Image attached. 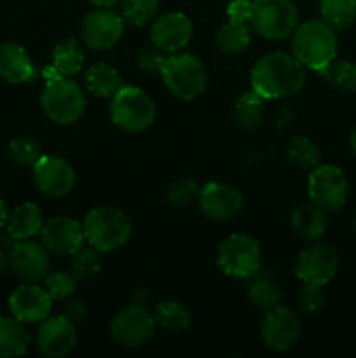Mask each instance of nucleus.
<instances>
[{"label":"nucleus","instance_id":"obj_26","mask_svg":"<svg viewBox=\"0 0 356 358\" xmlns=\"http://www.w3.org/2000/svg\"><path fill=\"white\" fill-rule=\"evenodd\" d=\"M265 100L253 90L237 96L232 108V119L244 131H255L264 122Z\"/></svg>","mask_w":356,"mask_h":358},{"label":"nucleus","instance_id":"obj_11","mask_svg":"<svg viewBox=\"0 0 356 358\" xmlns=\"http://www.w3.org/2000/svg\"><path fill=\"white\" fill-rule=\"evenodd\" d=\"M124 23L121 14L110 7H96L86 14L80 24V41L91 51H108L124 35Z\"/></svg>","mask_w":356,"mask_h":358},{"label":"nucleus","instance_id":"obj_32","mask_svg":"<svg viewBox=\"0 0 356 358\" xmlns=\"http://www.w3.org/2000/svg\"><path fill=\"white\" fill-rule=\"evenodd\" d=\"M286 159L292 166L300 168V170H313L320 164V147L309 136H293L286 149Z\"/></svg>","mask_w":356,"mask_h":358},{"label":"nucleus","instance_id":"obj_10","mask_svg":"<svg viewBox=\"0 0 356 358\" xmlns=\"http://www.w3.org/2000/svg\"><path fill=\"white\" fill-rule=\"evenodd\" d=\"M156 318L142 304H131L112 318L108 332L115 345L121 348H140L147 345L156 334Z\"/></svg>","mask_w":356,"mask_h":358},{"label":"nucleus","instance_id":"obj_22","mask_svg":"<svg viewBox=\"0 0 356 358\" xmlns=\"http://www.w3.org/2000/svg\"><path fill=\"white\" fill-rule=\"evenodd\" d=\"M290 229L299 236L300 240L318 241L325 233H327V217L325 212L318 206L299 205L290 212L288 217Z\"/></svg>","mask_w":356,"mask_h":358},{"label":"nucleus","instance_id":"obj_23","mask_svg":"<svg viewBox=\"0 0 356 358\" xmlns=\"http://www.w3.org/2000/svg\"><path fill=\"white\" fill-rule=\"evenodd\" d=\"M44 226V213L37 203L27 201L9 213L6 231L14 240H30L37 236Z\"/></svg>","mask_w":356,"mask_h":358},{"label":"nucleus","instance_id":"obj_4","mask_svg":"<svg viewBox=\"0 0 356 358\" xmlns=\"http://www.w3.org/2000/svg\"><path fill=\"white\" fill-rule=\"evenodd\" d=\"M40 107L49 121L59 126H68L82 117L86 110V94L72 77L54 72L45 80L40 94Z\"/></svg>","mask_w":356,"mask_h":358},{"label":"nucleus","instance_id":"obj_20","mask_svg":"<svg viewBox=\"0 0 356 358\" xmlns=\"http://www.w3.org/2000/svg\"><path fill=\"white\" fill-rule=\"evenodd\" d=\"M52 299L37 283H24L9 296V311L24 325L40 324L51 315Z\"/></svg>","mask_w":356,"mask_h":358},{"label":"nucleus","instance_id":"obj_17","mask_svg":"<svg viewBox=\"0 0 356 358\" xmlns=\"http://www.w3.org/2000/svg\"><path fill=\"white\" fill-rule=\"evenodd\" d=\"M38 236L45 250L56 257H72L86 243L82 224L65 215L52 217L44 222Z\"/></svg>","mask_w":356,"mask_h":358},{"label":"nucleus","instance_id":"obj_38","mask_svg":"<svg viewBox=\"0 0 356 358\" xmlns=\"http://www.w3.org/2000/svg\"><path fill=\"white\" fill-rule=\"evenodd\" d=\"M199 184L195 180L188 177H180L175 178L170 185L166 187V192H164V198L170 203L171 206H187L188 203L195 201L199 196Z\"/></svg>","mask_w":356,"mask_h":358},{"label":"nucleus","instance_id":"obj_43","mask_svg":"<svg viewBox=\"0 0 356 358\" xmlns=\"http://www.w3.org/2000/svg\"><path fill=\"white\" fill-rule=\"evenodd\" d=\"M9 269V252L0 248V276Z\"/></svg>","mask_w":356,"mask_h":358},{"label":"nucleus","instance_id":"obj_14","mask_svg":"<svg viewBox=\"0 0 356 358\" xmlns=\"http://www.w3.org/2000/svg\"><path fill=\"white\" fill-rule=\"evenodd\" d=\"M31 170L35 187L47 198H65L75 187V170L59 156H42Z\"/></svg>","mask_w":356,"mask_h":358},{"label":"nucleus","instance_id":"obj_25","mask_svg":"<svg viewBox=\"0 0 356 358\" xmlns=\"http://www.w3.org/2000/svg\"><path fill=\"white\" fill-rule=\"evenodd\" d=\"M51 69L59 76L75 77L84 66L82 45L77 38H65L52 48Z\"/></svg>","mask_w":356,"mask_h":358},{"label":"nucleus","instance_id":"obj_40","mask_svg":"<svg viewBox=\"0 0 356 358\" xmlns=\"http://www.w3.org/2000/svg\"><path fill=\"white\" fill-rule=\"evenodd\" d=\"M168 55L154 44L145 45L136 55V66L145 73H161Z\"/></svg>","mask_w":356,"mask_h":358},{"label":"nucleus","instance_id":"obj_15","mask_svg":"<svg viewBox=\"0 0 356 358\" xmlns=\"http://www.w3.org/2000/svg\"><path fill=\"white\" fill-rule=\"evenodd\" d=\"M194 27L187 14L171 10L159 14L150 27V42L166 55L184 51L192 41Z\"/></svg>","mask_w":356,"mask_h":358},{"label":"nucleus","instance_id":"obj_1","mask_svg":"<svg viewBox=\"0 0 356 358\" xmlns=\"http://www.w3.org/2000/svg\"><path fill=\"white\" fill-rule=\"evenodd\" d=\"M306 84V69L293 55L272 51L260 56L250 72V86L264 100H279L299 93Z\"/></svg>","mask_w":356,"mask_h":358},{"label":"nucleus","instance_id":"obj_6","mask_svg":"<svg viewBox=\"0 0 356 358\" xmlns=\"http://www.w3.org/2000/svg\"><path fill=\"white\" fill-rule=\"evenodd\" d=\"M161 79L171 96L181 101H192L205 93L208 86V70L206 65L191 52H175L168 55L161 70Z\"/></svg>","mask_w":356,"mask_h":358},{"label":"nucleus","instance_id":"obj_41","mask_svg":"<svg viewBox=\"0 0 356 358\" xmlns=\"http://www.w3.org/2000/svg\"><path fill=\"white\" fill-rule=\"evenodd\" d=\"M227 17L237 23H250L251 0H230L227 3Z\"/></svg>","mask_w":356,"mask_h":358},{"label":"nucleus","instance_id":"obj_18","mask_svg":"<svg viewBox=\"0 0 356 358\" xmlns=\"http://www.w3.org/2000/svg\"><path fill=\"white\" fill-rule=\"evenodd\" d=\"M9 269L24 283H38L49 273V252L38 241L17 240L9 252Z\"/></svg>","mask_w":356,"mask_h":358},{"label":"nucleus","instance_id":"obj_3","mask_svg":"<svg viewBox=\"0 0 356 358\" xmlns=\"http://www.w3.org/2000/svg\"><path fill=\"white\" fill-rule=\"evenodd\" d=\"M84 240L100 254H110L124 247L133 234L129 215L115 206H96L82 220Z\"/></svg>","mask_w":356,"mask_h":358},{"label":"nucleus","instance_id":"obj_13","mask_svg":"<svg viewBox=\"0 0 356 358\" xmlns=\"http://www.w3.org/2000/svg\"><path fill=\"white\" fill-rule=\"evenodd\" d=\"M300 338V320L290 308L278 306L265 311L260 322V339L265 348L285 353L297 345Z\"/></svg>","mask_w":356,"mask_h":358},{"label":"nucleus","instance_id":"obj_33","mask_svg":"<svg viewBox=\"0 0 356 358\" xmlns=\"http://www.w3.org/2000/svg\"><path fill=\"white\" fill-rule=\"evenodd\" d=\"M320 73L332 87L342 93H353L356 90V63L335 58Z\"/></svg>","mask_w":356,"mask_h":358},{"label":"nucleus","instance_id":"obj_24","mask_svg":"<svg viewBox=\"0 0 356 358\" xmlns=\"http://www.w3.org/2000/svg\"><path fill=\"white\" fill-rule=\"evenodd\" d=\"M30 348V332L14 317H0V357H21Z\"/></svg>","mask_w":356,"mask_h":358},{"label":"nucleus","instance_id":"obj_35","mask_svg":"<svg viewBox=\"0 0 356 358\" xmlns=\"http://www.w3.org/2000/svg\"><path fill=\"white\" fill-rule=\"evenodd\" d=\"M100 252L94 250L91 245H82L75 254L72 255V275L80 282H91L98 278L101 273V257Z\"/></svg>","mask_w":356,"mask_h":358},{"label":"nucleus","instance_id":"obj_28","mask_svg":"<svg viewBox=\"0 0 356 358\" xmlns=\"http://www.w3.org/2000/svg\"><path fill=\"white\" fill-rule=\"evenodd\" d=\"M248 299L257 310L269 311L271 308L278 306L281 301V290L276 285L274 280L264 273L262 269H257L253 275L248 278Z\"/></svg>","mask_w":356,"mask_h":358},{"label":"nucleus","instance_id":"obj_9","mask_svg":"<svg viewBox=\"0 0 356 358\" xmlns=\"http://www.w3.org/2000/svg\"><path fill=\"white\" fill-rule=\"evenodd\" d=\"M307 196L325 213L342 210L349 198V182L344 171L335 164H318L307 178Z\"/></svg>","mask_w":356,"mask_h":358},{"label":"nucleus","instance_id":"obj_34","mask_svg":"<svg viewBox=\"0 0 356 358\" xmlns=\"http://www.w3.org/2000/svg\"><path fill=\"white\" fill-rule=\"evenodd\" d=\"M121 16L133 27H147L159 16V0H121Z\"/></svg>","mask_w":356,"mask_h":358},{"label":"nucleus","instance_id":"obj_44","mask_svg":"<svg viewBox=\"0 0 356 358\" xmlns=\"http://www.w3.org/2000/svg\"><path fill=\"white\" fill-rule=\"evenodd\" d=\"M7 219H9V212H7L6 203H3L2 199H0V231H2L3 227H6Z\"/></svg>","mask_w":356,"mask_h":358},{"label":"nucleus","instance_id":"obj_36","mask_svg":"<svg viewBox=\"0 0 356 358\" xmlns=\"http://www.w3.org/2000/svg\"><path fill=\"white\" fill-rule=\"evenodd\" d=\"M7 154H9L10 161L21 168H34V164L44 156L40 143L35 142L30 136H16L10 140Z\"/></svg>","mask_w":356,"mask_h":358},{"label":"nucleus","instance_id":"obj_30","mask_svg":"<svg viewBox=\"0 0 356 358\" xmlns=\"http://www.w3.org/2000/svg\"><path fill=\"white\" fill-rule=\"evenodd\" d=\"M154 318L161 329L168 332H185L192 324V317L187 308L178 301H163L154 310Z\"/></svg>","mask_w":356,"mask_h":358},{"label":"nucleus","instance_id":"obj_39","mask_svg":"<svg viewBox=\"0 0 356 358\" xmlns=\"http://www.w3.org/2000/svg\"><path fill=\"white\" fill-rule=\"evenodd\" d=\"M323 287L318 285H302L300 289L299 297H297V303H299L300 313L306 315V317H314V315L320 313L325 306V294Z\"/></svg>","mask_w":356,"mask_h":358},{"label":"nucleus","instance_id":"obj_45","mask_svg":"<svg viewBox=\"0 0 356 358\" xmlns=\"http://www.w3.org/2000/svg\"><path fill=\"white\" fill-rule=\"evenodd\" d=\"M87 2L94 7H112L121 2V0H87Z\"/></svg>","mask_w":356,"mask_h":358},{"label":"nucleus","instance_id":"obj_29","mask_svg":"<svg viewBox=\"0 0 356 358\" xmlns=\"http://www.w3.org/2000/svg\"><path fill=\"white\" fill-rule=\"evenodd\" d=\"M251 42V30L250 23H237V21L227 20L218 28L215 35V44L223 55L236 56L246 51V48Z\"/></svg>","mask_w":356,"mask_h":358},{"label":"nucleus","instance_id":"obj_46","mask_svg":"<svg viewBox=\"0 0 356 358\" xmlns=\"http://www.w3.org/2000/svg\"><path fill=\"white\" fill-rule=\"evenodd\" d=\"M349 147H351L353 154H355V156H356V128L353 129V133H351V135H349Z\"/></svg>","mask_w":356,"mask_h":358},{"label":"nucleus","instance_id":"obj_42","mask_svg":"<svg viewBox=\"0 0 356 358\" xmlns=\"http://www.w3.org/2000/svg\"><path fill=\"white\" fill-rule=\"evenodd\" d=\"M66 318H68L72 324H80V322L86 320L87 317V306L79 299H72L70 297L68 301H65V306H63V313Z\"/></svg>","mask_w":356,"mask_h":358},{"label":"nucleus","instance_id":"obj_2","mask_svg":"<svg viewBox=\"0 0 356 358\" xmlns=\"http://www.w3.org/2000/svg\"><path fill=\"white\" fill-rule=\"evenodd\" d=\"M292 55L313 72L320 73L337 58V31L323 20H307L299 23L290 37Z\"/></svg>","mask_w":356,"mask_h":358},{"label":"nucleus","instance_id":"obj_12","mask_svg":"<svg viewBox=\"0 0 356 358\" xmlns=\"http://www.w3.org/2000/svg\"><path fill=\"white\" fill-rule=\"evenodd\" d=\"M339 254L327 243H314L304 248L295 262V276L302 285L325 287L335 278Z\"/></svg>","mask_w":356,"mask_h":358},{"label":"nucleus","instance_id":"obj_21","mask_svg":"<svg viewBox=\"0 0 356 358\" xmlns=\"http://www.w3.org/2000/svg\"><path fill=\"white\" fill-rule=\"evenodd\" d=\"M35 77L37 69L23 45L16 42L0 44V79L9 84H24Z\"/></svg>","mask_w":356,"mask_h":358},{"label":"nucleus","instance_id":"obj_27","mask_svg":"<svg viewBox=\"0 0 356 358\" xmlns=\"http://www.w3.org/2000/svg\"><path fill=\"white\" fill-rule=\"evenodd\" d=\"M84 84L94 96L112 98L122 86V79L117 70L108 63H94L84 72Z\"/></svg>","mask_w":356,"mask_h":358},{"label":"nucleus","instance_id":"obj_37","mask_svg":"<svg viewBox=\"0 0 356 358\" xmlns=\"http://www.w3.org/2000/svg\"><path fill=\"white\" fill-rule=\"evenodd\" d=\"M77 282L79 280L72 275V273L66 271H49L44 276V289L47 290V294L51 296L52 301H58V303H65L70 297H73L77 290Z\"/></svg>","mask_w":356,"mask_h":358},{"label":"nucleus","instance_id":"obj_19","mask_svg":"<svg viewBox=\"0 0 356 358\" xmlns=\"http://www.w3.org/2000/svg\"><path fill=\"white\" fill-rule=\"evenodd\" d=\"M38 352L47 358H63L73 352L77 346L75 324L68 320L65 315H49L38 325L37 336Z\"/></svg>","mask_w":356,"mask_h":358},{"label":"nucleus","instance_id":"obj_8","mask_svg":"<svg viewBox=\"0 0 356 358\" xmlns=\"http://www.w3.org/2000/svg\"><path fill=\"white\" fill-rule=\"evenodd\" d=\"M216 264L229 278L248 280L257 269H260V243L246 233L230 234L218 245Z\"/></svg>","mask_w":356,"mask_h":358},{"label":"nucleus","instance_id":"obj_7","mask_svg":"<svg viewBox=\"0 0 356 358\" xmlns=\"http://www.w3.org/2000/svg\"><path fill=\"white\" fill-rule=\"evenodd\" d=\"M251 28L267 41H285L299 27L293 0H251Z\"/></svg>","mask_w":356,"mask_h":358},{"label":"nucleus","instance_id":"obj_31","mask_svg":"<svg viewBox=\"0 0 356 358\" xmlns=\"http://www.w3.org/2000/svg\"><path fill=\"white\" fill-rule=\"evenodd\" d=\"M320 14L328 27L344 31L356 20V0H321Z\"/></svg>","mask_w":356,"mask_h":358},{"label":"nucleus","instance_id":"obj_47","mask_svg":"<svg viewBox=\"0 0 356 358\" xmlns=\"http://www.w3.org/2000/svg\"><path fill=\"white\" fill-rule=\"evenodd\" d=\"M355 231H356V219H355Z\"/></svg>","mask_w":356,"mask_h":358},{"label":"nucleus","instance_id":"obj_5","mask_svg":"<svg viewBox=\"0 0 356 358\" xmlns=\"http://www.w3.org/2000/svg\"><path fill=\"white\" fill-rule=\"evenodd\" d=\"M156 103L142 87L122 84L110 98L108 115L112 124L122 133L136 135L147 131L156 121Z\"/></svg>","mask_w":356,"mask_h":358},{"label":"nucleus","instance_id":"obj_16","mask_svg":"<svg viewBox=\"0 0 356 358\" xmlns=\"http://www.w3.org/2000/svg\"><path fill=\"white\" fill-rule=\"evenodd\" d=\"M243 203V194L225 182H208L199 189V210L202 215L216 222H225L239 215Z\"/></svg>","mask_w":356,"mask_h":358}]
</instances>
